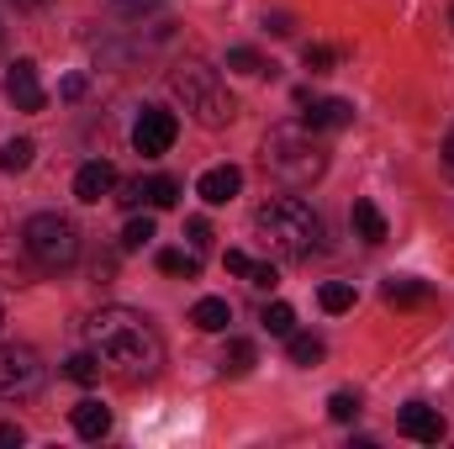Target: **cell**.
<instances>
[{"label": "cell", "instance_id": "obj_30", "mask_svg": "<svg viewBox=\"0 0 454 449\" xmlns=\"http://www.w3.org/2000/svg\"><path fill=\"white\" fill-rule=\"evenodd\" d=\"M185 238H191L196 254H207V248H212V227H207V217H191V223H185Z\"/></svg>", "mask_w": 454, "mask_h": 449}, {"label": "cell", "instance_id": "obj_7", "mask_svg": "<svg viewBox=\"0 0 454 449\" xmlns=\"http://www.w3.org/2000/svg\"><path fill=\"white\" fill-rule=\"evenodd\" d=\"M175 138H180V122H175V112H164V106H143L137 122H132V148H137L143 159L169 154Z\"/></svg>", "mask_w": 454, "mask_h": 449}, {"label": "cell", "instance_id": "obj_15", "mask_svg": "<svg viewBox=\"0 0 454 449\" xmlns=\"http://www.w3.org/2000/svg\"><path fill=\"white\" fill-rule=\"evenodd\" d=\"M69 418H74V434H80V439H106V434H112V413H106L101 402H80Z\"/></svg>", "mask_w": 454, "mask_h": 449}, {"label": "cell", "instance_id": "obj_32", "mask_svg": "<svg viewBox=\"0 0 454 449\" xmlns=\"http://www.w3.org/2000/svg\"><path fill=\"white\" fill-rule=\"evenodd\" d=\"M291 27H296V21H291L286 11H270V16H264V32H275V37H291Z\"/></svg>", "mask_w": 454, "mask_h": 449}, {"label": "cell", "instance_id": "obj_8", "mask_svg": "<svg viewBox=\"0 0 454 449\" xmlns=\"http://www.w3.org/2000/svg\"><path fill=\"white\" fill-rule=\"evenodd\" d=\"M5 101H11L16 112H43V106H48V96H43V85H37V64H32V59H16V64L5 69Z\"/></svg>", "mask_w": 454, "mask_h": 449}, {"label": "cell", "instance_id": "obj_10", "mask_svg": "<svg viewBox=\"0 0 454 449\" xmlns=\"http://www.w3.org/2000/svg\"><path fill=\"white\" fill-rule=\"evenodd\" d=\"M396 429H402L407 439H418V445H439V439H444V418H439V407H428V402H407L402 418H396Z\"/></svg>", "mask_w": 454, "mask_h": 449}, {"label": "cell", "instance_id": "obj_5", "mask_svg": "<svg viewBox=\"0 0 454 449\" xmlns=\"http://www.w3.org/2000/svg\"><path fill=\"white\" fill-rule=\"evenodd\" d=\"M21 243H27L32 264H37V270H48V275L69 270V264L80 259V227L69 223V217H59V212H37V217H27Z\"/></svg>", "mask_w": 454, "mask_h": 449}, {"label": "cell", "instance_id": "obj_38", "mask_svg": "<svg viewBox=\"0 0 454 449\" xmlns=\"http://www.w3.org/2000/svg\"><path fill=\"white\" fill-rule=\"evenodd\" d=\"M444 164H450V169H454V132H450V138H444Z\"/></svg>", "mask_w": 454, "mask_h": 449}, {"label": "cell", "instance_id": "obj_12", "mask_svg": "<svg viewBox=\"0 0 454 449\" xmlns=\"http://www.w3.org/2000/svg\"><path fill=\"white\" fill-rule=\"evenodd\" d=\"M238 191H243V169H238V164H217V169H207V175L196 180V196H201L207 207H227Z\"/></svg>", "mask_w": 454, "mask_h": 449}, {"label": "cell", "instance_id": "obj_40", "mask_svg": "<svg viewBox=\"0 0 454 449\" xmlns=\"http://www.w3.org/2000/svg\"><path fill=\"white\" fill-rule=\"evenodd\" d=\"M450 21H454V11H450Z\"/></svg>", "mask_w": 454, "mask_h": 449}, {"label": "cell", "instance_id": "obj_22", "mask_svg": "<svg viewBox=\"0 0 454 449\" xmlns=\"http://www.w3.org/2000/svg\"><path fill=\"white\" fill-rule=\"evenodd\" d=\"M259 323H264L275 338H291V334H296V312H291L286 302H270V307L259 312Z\"/></svg>", "mask_w": 454, "mask_h": 449}, {"label": "cell", "instance_id": "obj_14", "mask_svg": "<svg viewBox=\"0 0 454 449\" xmlns=\"http://www.w3.org/2000/svg\"><path fill=\"white\" fill-rule=\"evenodd\" d=\"M380 296H386V307H423L434 291H428V280H412V275H391V280L380 286Z\"/></svg>", "mask_w": 454, "mask_h": 449}, {"label": "cell", "instance_id": "obj_29", "mask_svg": "<svg viewBox=\"0 0 454 449\" xmlns=\"http://www.w3.org/2000/svg\"><path fill=\"white\" fill-rule=\"evenodd\" d=\"M328 418H333V423H354V418H359V397H354V391H333V397H328Z\"/></svg>", "mask_w": 454, "mask_h": 449}, {"label": "cell", "instance_id": "obj_18", "mask_svg": "<svg viewBox=\"0 0 454 449\" xmlns=\"http://www.w3.org/2000/svg\"><path fill=\"white\" fill-rule=\"evenodd\" d=\"M254 359H259V349L248 343V338H227V349H223V375H248L254 370Z\"/></svg>", "mask_w": 454, "mask_h": 449}, {"label": "cell", "instance_id": "obj_21", "mask_svg": "<svg viewBox=\"0 0 454 449\" xmlns=\"http://www.w3.org/2000/svg\"><path fill=\"white\" fill-rule=\"evenodd\" d=\"M64 375H69V381H80V386H96V381H101V359H96V349L69 354V359H64Z\"/></svg>", "mask_w": 454, "mask_h": 449}, {"label": "cell", "instance_id": "obj_17", "mask_svg": "<svg viewBox=\"0 0 454 449\" xmlns=\"http://www.w3.org/2000/svg\"><path fill=\"white\" fill-rule=\"evenodd\" d=\"M191 323H196L201 334H227V323H232V307H227L223 296H201V302L191 307Z\"/></svg>", "mask_w": 454, "mask_h": 449}, {"label": "cell", "instance_id": "obj_27", "mask_svg": "<svg viewBox=\"0 0 454 449\" xmlns=\"http://www.w3.org/2000/svg\"><path fill=\"white\" fill-rule=\"evenodd\" d=\"M301 64H307L312 75H328V69L339 64V48H328V43H307V53H301Z\"/></svg>", "mask_w": 454, "mask_h": 449}, {"label": "cell", "instance_id": "obj_37", "mask_svg": "<svg viewBox=\"0 0 454 449\" xmlns=\"http://www.w3.org/2000/svg\"><path fill=\"white\" fill-rule=\"evenodd\" d=\"M11 5H21V11H43L48 0H11Z\"/></svg>", "mask_w": 454, "mask_h": 449}, {"label": "cell", "instance_id": "obj_2", "mask_svg": "<svg viewBox=\"0 0 454 449\" xmlns=\"http://www.w3.org/2000/svg\"><path fill=\"white\" fill-rule=\"evenodd\" d=\"M254 232L275 259H307L323 248V217L301 196H270L254 212Z\"/></svg>", "mask_w": 454, "mask_h": 449}, {"label": "cell", "instance_id": "obj_24", "mask_svg": "<svg viewBox=\"0 0 454 449\" xmlns=\"http://www.w3.org/2000/svg\"><path fill=\"white\" fill-rule=\"evenodd\" d=\"M148 243H153V217H132V223L121 227V254H137Z\"/></svg>", "mask_w": 454, "mask_h": 449}, {"label": "cell", "instance_id": "obj_23", "mask_svg": "<svg viewBox=\"0 0 454 449\" xmlns=\"http://www.w3.org/2000/svg\"><path fill=\"white\" fill-rule=\"evenodd\" d=\"M323 354H328V343H323V338L291 334V359H296V365H307V370H312V365H323Z\"/></svg>", "mask_w": 454, "mask_h": 449}, {"label": "cell", "instance_id": "obj_16", "mask_svg": "<svg viewBox=\"0 0 454 449\" xmlns=\"http://www.w3.org/2000/svg\"><path fill=\"white\" fill-rule=\"evenodd\" d=\"M348 223H354V232H359L364 243H386V238H391V227H386V217H380V207H375V201H354Z\"/></svg>", "mask_w": 454, "mask_h": 449}, {"label": "cell", "instance_id": "obj_20", "mask_svg": "<svg viewBox=\"0 0 454 449\" xmlns=\"http://www.w3.org/2000/svg\"><path fill=\"white\" fill-rule=\"evenodd\" d=\"M32 154H37L32 138H11V143L0 148V175H21V169L32 164Z\"/></svg>", "mask_w": 454, "mask_h": 449}, {"label": "cell", "instance_id": "obj_33", "mask_svg": "<svg viewBox=\"0 0 454 449\" xmlns=\"http://www.w3.org/2000/svg\"><path fill=\"white\" fill-rule=\"evenodd\" d=\"M275 280H280V275H275V264H254V270H248V286H259V291H270Z\"/></svg>", "mask_w": 454, "mask_h": 449}, {"label": "cell", "instance_id": "obj_35", "mask_svg": "<svg viewBox=\"0 0 454 449\" xmlns=\"http://www.w3.org/2000/svg\"><path fill=\"white\" fill-rule=\"evenodd\" d=\"M21 439H27V434H21L16 423H0V449H16Z\"/></svg>", "mask_w": 454, "mask_h": 449}, {"label": "cell", "instance_id": "obj_25", "mask_svg": "<svg viewBox=\"0 0 454 449\" xmlns=\"http://www.w3.org/2000/svg\"><path fill=\"white\" fill-rule=\"evenodd\" d=\"M227 69H232V75H270V64H264L254 48H227Z\"/></svg>", "mask_w": 454, "mask_h": 449}, {"label": "cell", "instance_id": "obj_3", "mask_svg": "<svg viewBox=\"0 0 454 449\" xmlns=\"http://www.w3.org/2000/svg\"><path fill=\"white\" fill-rule=\"evenodd\" d=\"M259 159H264V175H275L286 191H307L328 175V148L317 143L312 127H270Z\"/></svg>", "mask_w": 454, "mask_h": 449}, {"label": "cell", "instance_id": "obj_9", "mask_svg": "<svg viewBox=\"0 0 454 449\" xmlns=\"http://www.w3.org/2000/svg\"><path fill=\"white\" fill-rule=\"evenodd\" d=\"M121 207H159V212H169L175 201H180V180L175 175H153V180H127L121 185V196H116Z\"/></svg>", "mask_w": 454, "mask_h": 449}, {"label": "cell", "instance_id": "obj_31", "mask_svg": "<svg viewBox=\"0 0 454 449\" xmlns=\"http://www.w3.org/2000/svg\"><path fill=\"white\" fill-rule=\"evenodd\" d=\"M223 264L232 270V275H243V280H248V270H254V259H248L243 248H227V254H223Z\"/></svg>", "mask_w": 454, "mask_h": 449}, {"label": "cell", "instance_id": "obj_26", "mask_svg": "<svg viewBox=\"0 0 454 449\" xmlns=\"http://www.w3.org/2000/svg\"><path fill=\"white\" fill-rule=\"evenodd\" d=\"M317 302H323V312H348V307H354V286H343V280H328V286L317 291Z\"/></svg>", "mask_w": 454, "mask_h": 449}, {"label": "cell", "instance_id": "obj_13", "mask_svg": "<svg viewBox=\"0 0 454 449\" xmlns=\"http://www.w3.org/2000/svg\"><path fill=\"white\" fill-rule=\"evenodd\" d=\"M354 122V101H343V96H328V101H307V127L312 132H339Z\"/></svg>", "mask_w": 454, "mask_h": 449}, {"label": "cell", "instance_id": "obj_1", "mask_svg": "<svg viewBox=\"0 0 454 449\" xmlns=\"http://www.w3.org/2000/svg\"><path fill=\"white\" fill-rule=\"evenodd\" d=\"M85 338L101 359V370L137 386V381H153L159 365H164V338L153 334V323L132 307H101L90 323H85Z\"/></svg>", "mask_w": 454, "mask_h": 449}, {"label": "cell", "instance_id": "obj_11", "mask_svg": "<svg viewBox=\"0 0 454 449\" xmlns=\"http://www.w3.org/2000/svg\"><path fill=\"white\" fill-rule=\"evenodd\" d=\"M116 191V164L112 159H90V164H80V175H74V196L85 201V207H96L101 196H112Z\"/></svg>", "mask_w": 454, "mask_h": 449}, {"label": "cell", "instance_id": "obj_36", "mask_svg": "<svg viewBox=\"0 0 454 449\" xmlns=\"http://www.w3.org/2000/svg\"><path fill=\"white\" fill-rule=\"evenodd\" d=\"M116 5H121V11H148L153 0H116Z\"/></svg>", "mask_w": 454, "mask_h": 449}, {"label": "cell", "instance_id": "obj_34", "mask_svg": "<svg viewBox=\"0 0 454 449\" xmlns=\"http://www.w3.org/2000/svg\"><path fill=\"white\" fill-rule=\"evenodd\" d=\"M85 91H90V85H85V75H69V80L59 85V96H64V101H80Z\"/></svg>", "mask_w": 454, "mask_h": 449}, {"label": "cell", "instance_id": "obj_39", "mask_svg": "<svg viewBox=\"0 0 454 449\" xmlns=\"http://www.w3.org/2000/svg\"><path fill=\"white\" fill-rule=\"evenodd\" d=\"M0 323H5V312H0Z\"/></svg>", "mask_w": 454, "mask_h": 449}, {"label": "cell", "instance_id": "obj_6", "mask_svg": "<svg viewBox=\"0 0 454 449\" xmlns=\"http://www.w3.org/2000/svg\"><path fill=\"white\" fill-rule=\"evenodd\" d=\"M43 391V359L32 343H5L0 349V402H27Z\"/></svg>", "mask_w": 454, "mask_h": 449}, {"label": "cell", "instance_id": "obj_4", "mask_svg": "<svg viewBox=\"0 0 454 449\" xmlns=\"http://www.w3.org/2000/svg\"><path fill=\"white\" fill-rule=\"evenodd\" d=\"M169 91L180 96V106L196 116L201 127H227L232 116H238V106H232V96H227V85L217 80V69L212 64H180L175 75H169Z\"/></svg>", "mask_w": 454, "mask_h": 449}, {"label": "cell", "instance_id": "obj_28", "mask_svg": "<svg viewBox=\"0 0 454 449\" xmlns=\"http://www.w3.org/2000/svg\"><path fill=\"white\" fill-rule=\"evenodd\" d=\"M0 275H5V286H27V275H32L21 259H11V232L0 238Z\"/></svg>", "mask_w": 454, "mask_h": 449}, {"label": "cell", "instance_id": "obj_19", "mask_svg": "<svg viewBox=\"0 0 454 449\" xmlns=\"http://www.w3.org/2000/svg\"><path fill=\"white\" fill-rule=\"evenodd\" d=\"M159 270H164V275H180V280H196V275H201V254H196V248H191V254H185V248H164V254H159Z\"/></svg>", "mask_w": 454, "mask_h": 449}]
</instances>
